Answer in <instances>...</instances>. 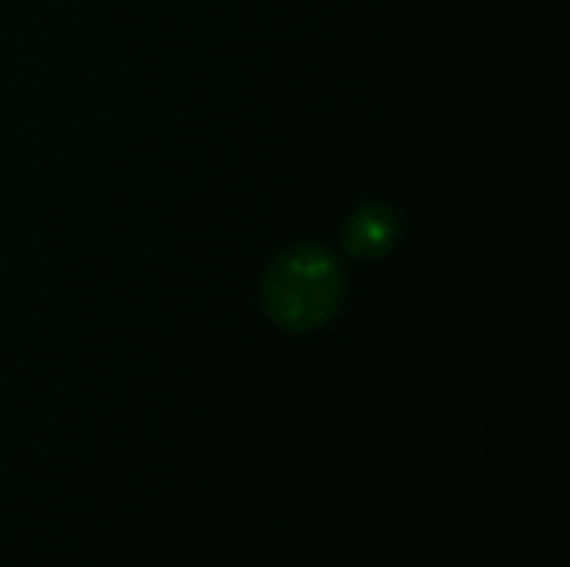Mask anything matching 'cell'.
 <instances>
[{
	"instance_id": "6da1fadb",
	"label": "cell",
	"mask_w": 570,
	"mask_h": 567,
	"mask_svg": "<svg viewBox=\"0 0 570 567\" xmlns=\"http://www.w3.org/2000/svg\"><path fill=\"white\" fill-rule=\"evenodd\" d=\"M347 301V271L341 257L317 244H291L261 281V304L274 328L287 334H314L327 328Z\"/></svg>"
},
{
	"instance_id": "7a4b0ae2",
	"label": "cell",
	"mask_w": 570,
	"mask_h": 567,
	"mask_svg": "<svg viewBox=\"0 0 570 567\" xmlns=\"http://www.w3.org/2000/svg\"><path fill=\"white\" fill-rule=\"evenodd\" d=\"M404 237V221L397 207L384 201H367L354 207L341 227V251L351 261H381L397 251Z\"/></svg>"
}]
</instances>
